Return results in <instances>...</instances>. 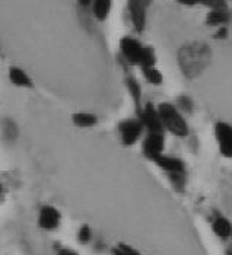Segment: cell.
I'll use <instances>...</instances> for the list:
<instances>
[{"instance_id":"cell-25","label":"cell","mask_w":232,"mask_h":255,"mask_svg":"<svg viewBox=\"0 0 232 255\" xmlns=\"http://www.w3.org/2000/svg\"><path fill=\"white\" fill-rule=\"evenodd\" d=\"M79 6L83 7V9H91V4H92V0H77Z\"/></svg>"},{"instance_id":"cell-16","label":"cell","mask_w":232,"mask_h":255,"mask_svg":"<svg viewBox=\"0 0 232 255\" xmlns=\"http://www.w3.org/2000/svg\"><path fill=\"white\" fill-rule=\"evenodd\" d=\"M181 4H186V6H206L209 9H228L227 6V1L225 0H175Z\"/></svg>"},{"instance_id":"cell-7","label":"cell","mask_w":232,"mask_h":255,"mask_svg":"<svg viewBox=\"0 0 232 255\" xmlns=\"http://www.w3.org/2000/svg\"><path fill=\"white\" fill-rule=\"evenodd\" d=\"M164 147H165L164 133H148L142 144V152L148 159L155 160L158 156L164 155Z\"/></svg>"},{"instance_id":"cell-5","label":"cell","mask_w":232,"mask_h":255,"mask_svg":"<svg viewBox=\"0 0 232 255\" xmlns=\"http://www.w3.org/2000/svg\"><path fill=\"white\" fill-rule=\"evenodd\" d=\"M139 120L142 121L145 130L148 133H165V128L162 126L161 116L158 108H155L152 104H146L139 111Z\"/></svg>"},{"instance_id":"cell-12","label":"cell","mask_w":232,"mask_h":255,"mask_svg":"<svg viewBox=\"0 0 232 255\" xmlns=\"http://www.w3.org/2000/svg\"><path fill=\"white\" fill-rule=\"evenodd\" d=\"M231 19V15L228 9H211L208 16H206V23L209 26H227V23Z\"/></svg>"},{"instance_id":"cell-17","label":"cell","mask_w":232,"mask_h":255,"mask_svg":"<svg viewBox=\"0 0 232 255\" xmlns=\"http://www.w3.org/2000/svg\"><path fill=\"white\" fill-rule=\"evenodd\" d=\"M126 85H127V89H129L132 98L135 101L137 111H140V108H142L140 107L142 105V86H140V83L135 78L129 76V78L126 79Z\"/></svg>"},{"instance_id":"cell-4","label":"cell","mask_w":232,"mask_h":255,"mask_svg":"<svg viewBox=\"0 0 232 255\" xmlns=\"http://www.w3.org/2000/svg\"><path fill=\"white\" fill-rule=\"evenodd\" d=\"M145 131V127L142 124V121L137 118H127L124 121H121L118 124V133L121 143L124 146H133L139 141V138L142 137Z\"/></svg>"},{"instance_id":"cell-8","label":"cell","mask_w":232,"mask_h":255,"mask_svg":"<svg viewBox=\"0 0 232 255\" xmlns=\"http://www.w3.org/2000/svg\"><path fill=\"white\" fill-rule=\"evenodd\" d=\"M215 136L221 153L225 157H232V126L228 123H216Z\"/></svg>"},{"instance_id":"cell-28","label":"cell","mask_w":232,"mask_h":255,"mask_svg":"<svg viewBox=\"0 0 232 255\" xmlns=\"http://www.w3.org/2000/svg\"><path fill=\"white\" fill-rule=\"evenodd\" d=\"M228 255H232V250H230V251H228Z\"/></svg>"},{"instance_id":"cell-14","label":"cell","mask_w":232,"mask_h":255,"mask_svg":"<svg viewBox=\"0 0 232 255\" xmlns=\"http://www.w3.org/2000/svg\"><path fill=\"white\" fill-rule=\"evenodd\" d=\"M72 123L79 127V128H91L95 127L98 123V117L92 113H86V111H79L72 116Z\"/></svg>"},{"instance_id":"cell-20","label":"cell","mask_w":232,"mask_h":255,"mask_svg":"<svg viewBox=\"0 0 232 255\" xmlns=\"http://www.w3.org/2000/svg\"><path fill=\"white\" fill-rule=\"evenodd\" d=\"M139 66H140L142 69L156 66V54H155V51L152 47H145V50H143V54H142V59H140Z\"/></svg>"},{"instance_id":"cell-24","label":"cell","mask_w":232,"mask_h":255,"mask_svg":"<svg viewBox=\"0 0 232 255\" xmlns=\"http://www.w3.org/2000/svg\"><path fill=\"white\" fill-rule=\"evenodd\" d=\"M228 37V29H227V26H221L219 29H218V32L215 34V38H219V39H224Z\"/></svg>"},{"instance_id":"cell-21","label":"cell","mask_w":232,"mask_h":255,"mask_svg":"<svg viewBox=\"0 0 232 255\" xmlns=\"http://www.w3.org/2000/svg\"><path fill=\"white\" fill-rule=\"evenodd\" d=\"M113 255H140L135 248L126 245V244H118L116 248L113 250Z\"/></svg>"},{"instance_id":"cell-1","label":"cell","mask_w":232,"mask_h":255,"mask_svg":"<svg viewBox=\"0 0 232 255\" xmlns=\"http://www.w3.org/2000/svg\"><path fill=\"white\" fill-rule=\"evenodd\" d=\"M212 61V50L208 44L193 41L178 50V66L187 79L199 78Z\"/></svg>"},{"instance_id":"cell-13","label":"cell","mask_w":232,"mask_h":255,"mask_svg":"<svg viewBox=\"0 0 232 255\" xmlns=\"http://www.w3.org/2000/svg\"><path fill=\"white\" fill-rule=\"evenodd\" d=\"M111 7H113V0H92L91 12H92L95 19L99 20V22H104L108 18Z\"/></svg>"},{"instance_id":"cell-11","label":"cell","mask_w":232,"mask_h":255,"mask_svg":"<svg viewBox=\"0 0 232 255\" xmlns=\"http://www.w3.org/2000/svg\"><path fill=\"white\" fill-rule=\"evenodd\" d=\"M7 78H9V82L16 86V88H22V89H31L34 88V82L31 76L20 67H10L9 72H7Z\"/></svg>"},{"instance_id":"cell-22","label":"cell","mask_w":232,"mask_h":255,"mask_svg":"<svg viewBox=\"0 0 232 255\" xmlns=\"http://www.w3.org/2000/svg\"><path fill=\"white\" fill-rule=\"evenodd\" d=\"M178 101V108L181 113H192L193 111V101L189 97H180Z\"/></svg>"},{"instance_id":"cell-27","label":"cell","mask_w":232,"mask_h":255,"mask_svg":"<svg viewBox=\"0 0 232 255\" xmlns=\"http://www.w3.org/2000/svg\"><path fill=\"white\" fill-rule=\"evenodd\" d=\"M3 194V187H1V184H0V197Z\"/></svg>"},{"instance_id":"cell-6","label":"cell","mask_w":232,"mask_h":255,"mask_svg":"<svg viewBox=\"0 0 232 255\" xmlns=\"http://www.w3.org/2000/svg\"><path fill=\"white\" fill-rule=\"evenodd\" d=\"M143 50H145V45H142L140 41L133 38V37H123L120 41V51H121L126 61L130 64H139L140 63Z\"/></svg>"},{"instance_id":"cell-3","label":"cell","mask_w":232,"mask_h":255,"mask_svg":"<svg viewBox=\"0 0 232 255\" xmlns=\"http://www.w3.org/2000/svg\"><path fill=\"white\" fill-rule=\"evenodd\" d=\"M151 3L152 0H127L129 18L137 34H142L146 26L148 10H149Z\"/></svg>"},{"instance_id":"cell-9","label":"cell","mask_w":232,"mask_h":255,"mask_svg":"<svg viewBox=\"0 0 232 255\" xmlns=\"http://www.w3.org/2000/svg\"><path fill=\"white\" fill-rule=\"evenodd\" d=\"M61 220V215L56 207L53 206H44L39 210L38 226L44 231H54L57 229Z\"/></svg>"},{"instance_id":"cell-26","label":"cell","mask_w":232,"mask_h":255,"mask_svg":"<svg viewBox=\"0 0 232 255\" xmlns=\"http://www.w3.org/2000/svg\"><path fill=\"white\" fill-rule=\"evenodd\" d=\"M57 255H77V254L75 253V251H72V250H60Z\"/></svg>"},{"instance_id":"cell-10","label":"cell","mask_w":232,"mask_h":255,"mask_svg":"<svg viewBox=\"0 0 232 255\" xmlns=\"http://www.w3.org/2000/svg\"><path fill=\"white\" fill-rule=\"evenodd\" d=\"M155 163L170 175H175V174H186V165L181 159L174 156H167V155H161L154 160Z\"/></svg>"},{"instance_id":"cell-19","label":"cell","mask_w":232,"mask_h":255,"mask_svg":"<svg viewBox=\"0 0 232 255\" xmlns=\"http://www.w3.org/2000/svg\"><path fill=\"white\" fill-rule=\"evenodd\" d=\"M142 73H143L145 79H146L151 85H156V86H158V85H161V83H162V80H164V78H162V73H161L155 66L142 69Z\"/></svg>"},{"instance_id":"cell-18","label":"cell","mask_w":232,"mask_h":255,"mask_svg":"<svg viewBox=\"0 0 232 255\" xmlns=\"http://www.w3.org/2000/svg\"><path fill=\"white\" fill-rule=\"evenodd\" d=\"M0 136L3 140L12 141L18 137V127L12 120H3L0 124Z\"/></svg>"},{"instance_id":"cell-15","label":"cell","mask_w":232,"mask_h":255,"mask_svg":"<svg viewBox=\"0 0 232 255\" xmlns=\"http://www.w3.org/2000/svg\"><path fill=\"white\" fill-rule=\"evenodd\" d=\"M212 229L213 232L219 236V238H222V239H227V238L232 236L231 222H230L228 219H225V217H215V220H213L212 223Z\"/></svg>"},{"instance_id":"cell-23","label":"cell","mask_w":232,"mask_h":255,"mask_svg":"<svg viewBox=\"0 0 232 255\" xmlns=\"http://www.w3.org/2000/svg\"><path fill=\"white\" fill-rule=\"evenodd\" d=\"M91 229H89V226H82L80 229H79V234H77V238H79V241L82 242V244H86V242H89L91 241Z\"/></svg>"},{"instance_id":"cell-2","label":"cell","mask_w":232,"mask_h":255,"mask_svg":"<svg viewBox=\"0 0 232 255\" xmlns=\"http://www.w3.org/2000/svg\"><path fill=\"white\" fill-rule=\"evenodd\" d=\"M158 111L161 116L162 126L165 131H170L177 137H186L189 134V126L184 120L180 108H177L173 104L162 102L158 105Z\"/></svg>"}]
</instances>
